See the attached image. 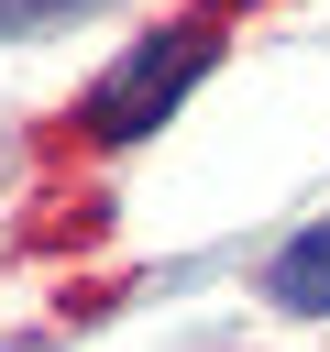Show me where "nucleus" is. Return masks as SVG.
<instances>
[{"label": "nucleus", "instance_id": "f03ea898", "mask_svg": "<svg viewBox=\"0 0 330 352\" xmlns=\"http://www.w3.org/2000/svg\"><path fill=\"white\" fill-rule=\"evenodd\" d=\"M264 297L275 308H308V319H330V220H308L275 264H264Z\"/></svg>", "mask_w": 330, "mask_h": 352}, {"label": "nucleus", "instance_id": "f257e3e1", "mask_svg": "<svg viewBox=\"0 0 330 352\" xmlns=\"http://www.w3.org/2000/svg\"><path fill=\"white\" fill-rule=\"evenodd\" d=\"M209 55H220V33H143L110 77H99V99H88V132L99 143H132V132H154L198 77H209Z\"/></svg>", "mask_w": 330, "mask_h": 352}]
</instances>
